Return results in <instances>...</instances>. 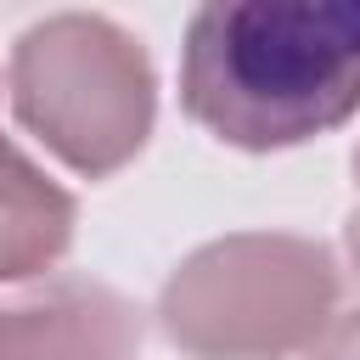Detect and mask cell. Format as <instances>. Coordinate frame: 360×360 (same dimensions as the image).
I'll return each instance as SVG.
<instances>
[{
    "instance_id": "obj_1",
    "label": "cell",
    "mask_w": 360,
    "mask_h": 360,
    "mask_svg": "<svg viewBox=\"0 0 360 360\" xmlns=\"http://www.w3.org/2000/svg\"><path fill=\"white\" fill-rule=\"evenodd\" d=\"M186 112L248 152L338 129L360 107V0H219L186 22Z\"/></svg>"
},
{
    "instance_id": "obj_2",
    "label": "cell",
    "mask_w": 360,
    "mask_h": 360,
    "mask_svg": "<svg viewBox=\"0 0 360 360\" xmlns=\"http://www.w3.org/2000/svg\"><path fill=\"white\" fill-rule=\"evenodd\" d=\"M338 309V264L309 236L242 231L197 248L163 287L158 321L191 360L309 354Z\"/></svg>"
},
{
    "instance_id": "obj_3",
    "label": "cell",
    "mask_w": 360,
    "mask_h": 360,
    "mask_svg": "<svg viewBox=\"0 0 360 360\" xmlns=\"http://www.w3.org/2000/svg\"><path fill=\"white\" fill-rule=\"evenodd\" d=\"M11 107L68 169L101 180L146 146L158 84L135 34L62 11L11 45Z\"/></svg>"
},
{
    "instance_id": "obj_4",
    "label": "cell",
    "mask_w": 360,
    "mask_h": 360,
    "mask_svg": "<svg viewBox=\"0 0 360 360\" xmlns=\"http://www.w3.org/2000/svg\"><path fill=\"white\" fill-rule=\"evenodd\" d=\"M141 315L101 281L56 276L0 304V360H135Z\"/></svg>"
},
{
    "instance_id": "obj_5",
    "label": "cell",
    "mask_w": 360,
    "mask_h": 360,
    "mask_svg": "<svg viewBox=\"0 0 360 360\" xmlns=\"http://www.w3.org/2000/svg\"><path fill=\"white\" fill-rule=\"evenodd\" d=\"M73 242V197L11 141H0V281L51 270Z\"/></svg>"
},
{
    "instance_id": "obj_6",
    "label": "cell",
    "mask_w": 360,
    "mask_h": 360,
    "mask_svg": "<svg viewBox=\"0 0 360 360\" xmlns=\"http://www.w3.org/2000/svg\"><path fill=\"white\" fill-rule=\"evenodd\" d=\"M304 360H360V315L332 321V326H326V338H321Z\"/></svg>"
},
{
    "instance_id": "obj_7",
    "label": "cell",
    "mask_w": 360,
    "mask_h": 360,
    "mask_svg": "<svg viewBox=\"0 0 360 360\" xmlns=\"http://www.w3.org/2000/svg\"><path fill=\"white\" fill-rule=\"evenodd\" d=\"M349 248H354V259H360V214H354V225H349Z\"/></svg>"
},
{
    "instance_id": "obj_8",
    "label": "cell",
    "mask_w": 360,
    "mask_h": 360,
    "mask_svg": "<svg viewBox=\"0 0 360 360\" xmlns=\"http://www.w3.org/2000/svg\"><path fill=\"white\" fill-rule=\"evenodd\" d=\"M354 174H360V158H354Z\"/></svg>"
}]
</instances>
